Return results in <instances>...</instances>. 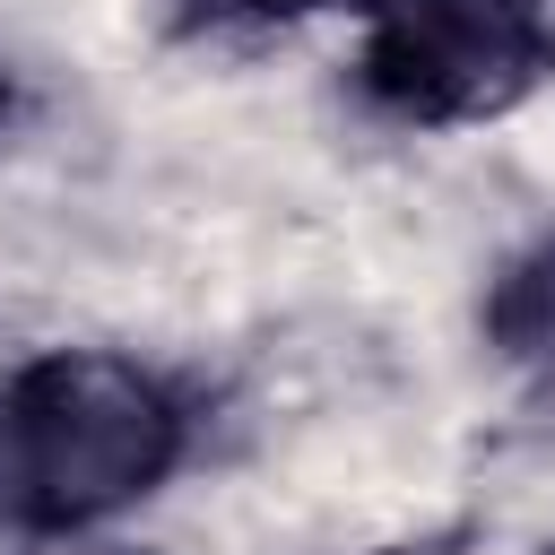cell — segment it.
Segmentation results:
<instances>
[{
  "mask_svg": "<svg viewBox=\"0 0 555 555\" xmlns=\"http://www.w3.org/2000/svg\"><path fill=\"white\" fill-rule=\"evenodd\" d=\"M191 451L182 390L113 347H43L0 382V520L78 538L139 512Z\"/></svg>",
  "mask_w": 555,
  "mask_h": 555,
  "instance_id": "cell-1",
  "label": "cell"
},
{
  "mask_svg": "<svg viewBox=\"0 0 555 555\" xmlns=\"http://www.w3.org/2000/svg\"><path fill=\"white\" fill-rule=\"evenodd\" d=\"M555 78L546 0H373L356 95L399 130H468Z\"/></svg>",
  "mask_w": 555,
  "mask_h": 555,
  "instance_id": "cell-2",
  "label": "cell"
},
{
  "mask_svg": "<svg viewBox=\"0 0 555 555\" xmlns=\"http://www.w3.org/2000/svg\"><path fill=\"white\" fill-rule=\"evenodd\" d=\"M494 330L512 347H555V243H538L503 286H494Z\"/></svg>",
  "mask_w": 555,
  "mask_h": 555,
  "instance_id": "cell-3",
  "label": "cell"
},
{
  "mask_svg": "<svg viewBox=\"0 0 555 555\" xmlns=\"http://www.w3.org/2000/svg\"><path fill=\"white\" fill-rule=\"evenodd\" d=\"M312 9H373V0H173L182 26H286Z\"/></svg>",
  "mask_w": 555,
  "mask_h": 555,
  "instance_id": "cell-4",
  "label": "cell"
},
{
  "mask_svg": "<svg viewBox=\"0 0 555 555\" xmlns=\"http://www.w3.org/2000/svg\"><path fill=\"white\" fill-rule=\"evenodd\" d=\"M0 121H9V69H0Z\"/></svg>",
  "mask_w": 555,
  "mask_h": 555,
  "instance_id": "cell-5",
  "label": "cell"
},
{
  "mask_svg": "<svg viewBox=\"0 0 555 555\" xmlns=\"http://www.w3.org/2000/svg\"><path fill=\"white\" fill-rule=\"evenodd\" d=\"M538 555H555V538H546V546H538Z\"/></svg>",
  "mask_w": 555,
  "mask_h": 555,
  "instance_id": "cell-6",
  "label": "cell"
}]
</instances>
